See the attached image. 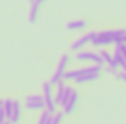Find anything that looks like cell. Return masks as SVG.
<instances>
[{
	"label": "cell",
	"mask_w": 126,
	"mask_h": 124,
	"mask_svg": "<svg viewBox=\"0 0 126 124\" xmlns=\"http://www.w3.org/2000/svg\"><path fill=\"white\" fill-rule=\"evenodd\" d=\"M126 35V29H116V31H104L98 32L97 37L93 39V45L104 47L109 44H120L122 38Z\"/></svg>",
	"instance_id": "6da1fadb"
},
{
	"label": "cell",
	"mask_w": 126,
	"mask_h": 124,
	"mask_svg": "<svg viewBox=\"0 0 126 124\" xmlns=\"http://www.w3.org/2000/svg\"><path fill=\"white\" fill-rule=\"evenodd\" d=\"M103 69H101V66L100 64H91V66H87V67H79V69H73V70H67V72H64V74H63V80L66 82V80H75L76 77H79V76H84V74H87V73H100Z\"/></svg>",
	"instance_id": "7a4b0ae2"
},
{
	"label": "cell",
	"mask_w": 126,
	"mask_h": 124,
	"mask_svg": "<svg viewBox=\"0 0 126 124\" xmlns=\"http://www.w3.org/2000/svg\"><path fill=\"white\" fill-rule=\"evenodd\" d=\"M43 98L46 104V110L51 114L56 112V104H54V96H53V85L50 82L43 83Z\"/></svg>",
	"instance_id": "3957f363"
},
{
	"label": "cell",
	"mask_w": 126,
	"mask_h": 124,
	"mask_svg": "<svg viewBox=\"0 0 126 124\" xmlns=\"http://www.w3.org/2000/svg\"><path fill=\"white\" fill-rule=\"evenodd\" d=\"M69 56L67 54H63L62 57H60V60L57 63V69H56V73L53 74V77L50 79V83L51 85H57L59 82H62L63 80V74H64V72H66V67H67V64H69Z\"/></svg>",
	"instance_id": "277c9868"
},
{
	"label": "cell",
	"mask_w": 126,
	"mask_h": 124,
	"mask_svg": "<svg viewBox=\"0 0 126 124\" xmlns=\"http://www.w3.org/2000/svg\"><path fill=\"white\" fill-rule=\"evenodd\" d=\"M75 59L78 62H90V63H94V64H103V59L100 57V54L97 53H93V51H76V56Z\"/></svg>",
	"instance_id": "5b68a950"
},
{
	"label": "cell",
	"mask_w": 126,
	"mask_h": 124,
	"mask_svg": "<svg viewBox=\"0 0 126 124\" xmlns=\"http://www.w3.org/2000/svg\"><path fill=\"white\" fill-rule=\"evenodd\" d=\"M97 34H98V32H88V34L82 35L79 39H76V41L72 44V47H70V48H72V51H79L82 47H85L87 44L93 42V39L97 37Z\"/></svg>",
	"instance_id": "8992f818"
},
{
	"label": "cell",
	"mask_w": 126,
	"mask_h": 124,
	"mask_svg": "<svg viewBox=\"0 0 126 124\" xmlns=\"http://www.w3.org/2000/svg\"><path fill=\"white\" fill-rule=\"evenodd\" d=\"M46 0H31V10H30V22L34 24L35 21H37V18H38V12H40V7L43 6V3H44Z\"/></svg>",
	"instance_id": "52a82bcc"
},
{
	"label": "cell",
	"mask_w": 126,
	"mask_h": 124,
	"mask_svg": "<svg viewBox=\"0 0 126 124\" xmlns=\"http://www.w3.org/2000/svg\"><path fill=\"white\" fill-rule=\"evenodd\" d=\"M64 88H66L64 80L59 82V83L56 85V92H53L54 104H56V105H60V107H62V101H63V96H64Z\"/></svg>",
	"instance_id": "ba28073f"
},
{
	"label": "cell",
	"mask_w": 126,
	"mask_h": 124,
	"mask_svg": "<svg viewBox=\"0 0 126 124\" xmlns=\"http://www.w3.org/2000/svg\"><path fill=\"white\" fill-rule=\"evenodd\" d=\"M76 102H78V91L75 89V91L72 92V95H70L67 104L63 107V112H64V114H70V112H73V110H75V107H76Z\"/></svg>",
	"instance_id": "9c48e42d"
},
{
	"label": "cell",
	"mask_w": 126,
	"mask_h": 124,
	"mask_svg": "<svg viewBox=\"0 0 126 124\" xmlns=\"http://www.w3.org/2000/svg\"><path fill=\"white\" fill-rule=\"evenodd\" d=\"M21 120V104L19 101H13V110H12V115L9 118V121L12 124H16L19 123Z\"/></svg>",
	"instance_id": "30bf717a"
},
{
	"label": "cell",
	"mask_w": 126,
	"mask_h": 124,
	"mask_svg": "<svg viewBox=\"0 0 126 124\" xmlns=\"http://www.w3.org/2000/svg\"><path fill=\"white\" fill-rule=\"evenodd\" d=\"M100 77V73H87L84 76H79L75 79V83L76 85H81V83H88V82H94Z\"/></svg>",
	"instance_id": "8fae6325"
},
{
	"label": "cell",
	"mask_w": 126,
	"mask_h": 124,
	"mask_svg": "<svg viewBox=\"0 0 126 124\" xmlns=\"http://www.w3.org/2000/svg\"><path fill=\"white\" fill-rule=\"evenodd\" d=\"M66 28L70 29V31H79V29H84L87 28V22L79 19V21H72V22H67L66 24Z\"/></svg>",
	"instance_id": "7c38bea8"
},
{
	"label": "cell",
	"mask_w": 126,
	"mask_h": 124,
	"mask_svg": "<svg viewBox=\"0 0 126 124\" xmlns=\"http://www.w3.org/2000/svg\"><path fill=\"white\" fill-rule=\"evenodd\" d=\"M1 107H3V110H4V112H6L7 120H9L10 115H12V110H13V99H6Z\"/></svg>",
	"instance_id": "4fadbf2b"
},
{
	"label": "cell",
	"mask_w": 126,
	"mask_h": 124,
	"mask_svg": "<svg viewBox=\"0 0 126 124\" xmlns=\"http://www.w3.org/2000/svg\"><path fill=\"white\" fill-rule=\"evenodd\" d=\"M25 107L28 108V110H44L46 108V104H44V101H41V102H25Z\"/></svg>",
	"instance_id": "5bb4252c"
},
{
	"label": "cell",
	"mask_w": 126,
	"mask_h": 124,
	"mask_svg": "<svg viewBox=\"0 0 126 124\" xmlns=\"http://www.w3.org/2000/svg\"><path fill=\"white\" fill-rule=\"evenodd\" d=\"M73 91H75V88H72L70 85H66V88H64V96H63V101H62V107H64L67 104V101H69V98H70V95H72Z\"/></svg>",
	"instance_id": "9a60e30c"
},
{
	"label": "cell",
	"mask_w": 126,
	"mask_h": 124,
	"mask_svg": "<svg viewBox=\"0 0 126 124\" xmlns=\"http://www.w3.org/2000/svg\"><path fill=\"white\" fill-rule=\"evenodd\" d=\"M63 117H64V112H63V111L54 112V114L51 115V124H60L62 120H63Z\"/></svg>",
	"instance_id": "2e32d148"
},
{
	"label": "cell",
	"mask_w": 126,
	"mask_h": 124,
	"mask_svg": "<svg viewBox=\"0 0 126 124\" xmlns=\"http://www.w3.org/2000/svg\"><path fill=\"white\" fill-rule=\"evenodd\" d=\"M41 101H44V98H43V95H38V93L28 95L25 98V102H41Z\"/></svg>",
	"instance_id": "e0dca14e"
},
{
	"label": "cell",
	"mask_w": 126,
	"mask_h": 124,
	"mask_svg": "<svg viewBox=\"0 0 126 124\" xmlns=\"http://www.w3.org/2000/svg\"><path fill=\"white\" fill-rule=\"evenodd\" d=\"M51 117V112H48L46 108L43 110V112H41V115H40V120H38V124H46L48 121V118Z\"/></svg>",
	"instance_id": "ac0fdd59"
},
{
	"label": "cell",
	"mask_w": 126,
	"mask_h": 124,
	"mask_svg": "<svg viewBox=\"0 0 126 124\" xmlns=\"http://www.w3.org/2000/svg\"><path fill=\"white\" fill-rule=\"evenodd\" d=\"M7 121V117H6V112L3 110V107H0V124H4Z\"/></svg>",
	"instance_id": "d6986e66"
},
{
	"label": "cell",
	"mask_w": 126,
	"mask_h": 124,
	"mask_svg": "<svg viewBox=\"0 0 126 124\" xmlns=\"http://www.w3.org/2000/svg\"><path fill=\"white\" fill-rule=\"evenodd\" d=\"M116 45H117V48L120 50L122 56L125 57V60H126V44H125V42H120V44H116Z\"/></svg>",
	"instance_id": "ffe728a7"
},
{
	"label": "cell",
	"mask_w": 126,
	"mask_h": 124,
	"mask_svg": "<svg viewBox=\"0 0 126 124\" xmlns=\"http://www.w3.org/2000/svg\"><path fill=\"white\" fill-rule=\"evenodd\" d=\"M106 72L107 73H110V74H113V76H117V69H114V67H111V66H107V69H106Z\"/></svg>",
	"instance_id": "44dd1931"
},
{
	"label": "cell",
	"mask_w": 126,
	"mask_h": 124,
	"mask_svg": "<svg viewBox=\"0 0 126 124\" xmlns=\"http://www.w3.org/2000/svg\"><path fill=\"white\" fill-rule=\"evenodd\" d=\"M3 102H4V101H3V99H0V107L3 105Z\"/></svg>",
	"instance_id": "7402d4cb"
},
{
	"label": "cell",
	"mask_w": 126,
	"mask_h": 124,
	"mask_svg": "<svg viewBox=\"0 0 126 124\" xmlns=\"http://www.w3.org/2000/svg\"><path fill=\"white\" fill-rule=\"evenodd\" d=\"M4 124H12V123H10V121H9V120H7V121H6V123H4Z\"/></svg>",
	"instance_id": "603a6c76"
}]
</instances>
